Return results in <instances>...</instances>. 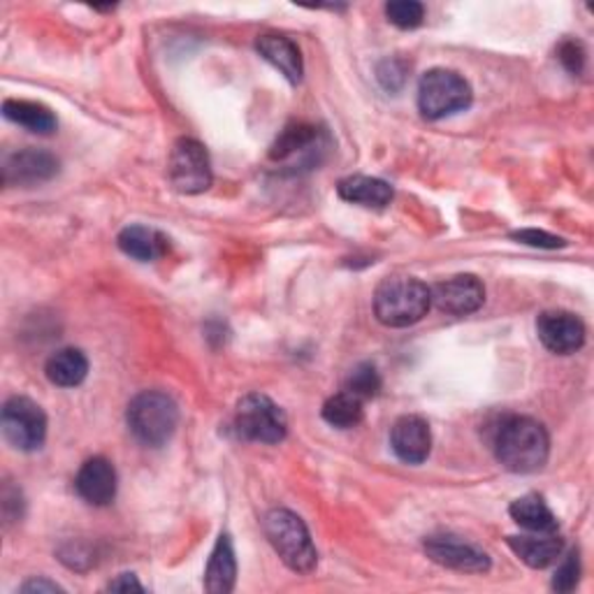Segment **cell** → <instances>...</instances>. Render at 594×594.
<instances>
[{
	"mask_svg": "<svg viewBox=\"0 0 594 594\" xmlns=\"http://www.w3.org/2000/svg\"><path fill=\"white\" fill-rule=\"evenodd\" d=\"M423 548L432 562L462 573H486L492 565L486 550L453 534L427 536Z\"/></svg>",
	"mask_w": 594,
	"mask_h": 594,
	"instance_id": "9",
	"label": "cell"
},
{
	"mask_svg": "<svg viewBox=\"0 0 594 594\" xmlns=\"http://www.w3.org/2000/svg\"><path fill=\"white\" fill-rule=\"evenodd\" d=\"M520 245L527 247H536V249H562L567 241L562 237H555L550 233L544 230H518L511 235Z\"/></svg>",
	"mask_w": 594,
	"mask_h": 594,
	"instance_id": "30",
	"label": "cell"
},
{
	"mask_svg": "<svg viewBox=\"0 0 594 594\" xmlns=\"http://www.w3.org/2000/svg\"><path fill=\"white\" fill-rule=\"evenodd\" d=\"M0 430L12 449L33 453L47 439V416L40 404L28 397H10L0 414Z\"/></svg>",
	"mask_w": 594,
	"mask_h": 594,
	"instance_id": "7",
	"label": "cell"
},
{
	"mask_svg": "<svg viewBox=\"0 0 594 594\" xmlns=\"http://www.w3.org/2000/svg\"><path fill=\"white\" fill-rule=\"evenodd\" d=\"M344 390H346V393H353L356 397H360L363 402L377 397L379 390H381L379 369L371 363L356 365L351 369V375H348V379L344 383Z\"/></svg>",
	"mask_w": 594,
	"mask_h": 594,
	"instance_id": "25",
	"label": "cell"
},
{
	"mask_svg": "<svg viewBox=\"0 0 594 594\" xmlns=\"http://www.w3.org/2000/svg\"><path fill=\"white\" fill-rule=\"evenodd\" d=\"M263 530L270 546L290 571L311 573L319 565V553H316L311 534L297 513L288 509H272L263 520Z\"/></svg>",
	"mask_w": 594,
	"mask_h": 594,
	"instance_id": "4",
	"label": "cell"
},
{
	"mask_svg": "<svg viewBox=\"0 0 594 594\" xmlns=\"http://www.w3.org/2000/svg\"><path fill=\"white\" fill-rule=\"evenodd\" d=\"M235 581H237L235 548L230 536L221 534L207 562V571H204V590L212 594H228L233 592Z\"/></svg>",
	"mask_w": 594,
	"mask_h": 594,
	"instance_id": "19",
	"label": "cell"
},
{
	"mask_svg": "<svg viewBox=\"0 0 594 594\" xmlns=\"http://www.w3.org/2000/svg\"><path fill=\"white\" fill-rule=\"evenodd\" d=\"M45 375L54 385L74 388L88 375V358L80 348H61L49 356L45 365Z\"/></svg>",
	"mask_w": 594,
	"mask_h": 594,
	"instance_id": "21",
	"label": "cell"
},
{
	"mask_svg": "<svg viewBox=\"0 0 594 594\" xmlns=\"http://www.w3.org/2000/svg\"><path fill=\"white\" fill-rule=\"evenodd\" d=\"M22 592H28V594H33V592H63V587L51 583V581H45V579H33L22 585Z\"/></svg>",
	"mask_w": 594,
	"mask_h": 594,
	"instance_id": "32",
	"label": "cell"
},
{
	"mask_svg": "<svg viewBox=\"0 0 594 594\" xmlns=\"http://www.w3.org/2000/svg\"><path fill=\"white\" fill-rule=\"evenodd\" d=\"M432 307V295L416 276H390L375 293V313L385 328H408L423 321Z\"/></svg>",
	"mask_w": 594,
	"mask_h": 594,
	"instance_id": "2",
	"label": "cell"
},
{
	"mask_svg": "<svg viewBox=\"0 0 594 594\" xmlns=\"http://www.w3.org/2000/svg\"><path fill=\"white\" fill-rule=\"evenodd\" d=\"M167 177L175 191L183 195L204 193L212 186V163L204 144L193 138H181L175 142L170 163H167Z\"/></svg>",
	"mask_w": 594,
	"mask_h": 594,
	"instance_id": "8",
	"label": "cell"
},
{
	"mask_svg": "<svg viewBox=\"0 0 594 594\" xmlns=\"http://www.w3.org/2000/svg\"><path fill=\"white\" fill-rule=\"evenodd\" d=\"M385 16L393 26L402 31H412L423 24L425 8L423 3H416V0H393V3L385 5Z\"/></svg>",
	"mask_w": 594,
	"mask_h": 594,
	"instance_id": "26",
	"label": "cell"
},
{
	"mask_svg": "<svg viewBox=\"0 0 594 594\" xmlns=\"http://www.w3.org/2000/svg\"><path fill=\"white\" fill-rule=\"evenodd\" d=\"M509 513L515 523L527 532L542 534V532H557V527H560V523H557V515L550 511L546 499L536 492H530L525 497L515 499Z\"/></svg>",
	"mask_w": 594,
	"mask_h": 594,
	"instance_id": "22",
	"label": "cell"
},
{
	"mask_svg": "<svg viewBox=\"0 0 594 594\" xmlns=\"http://www.w3.org/2000/svg\"><path fill=\"white\" fill-rule=\"evenodd\" d=\"M256 49L270 66H274L278 72H282L290 84H300L305 66H302V54L293 40H288V37L284 35L265 33L256 40Z\"/></svg>",
	"mask_w": 594,
	"mask_h": 594,
	"instance_id": "16",
	"label": "cell"
},
{
	"mask_svg": "<svg viewBox=\"0 0 594 594\" xmlns=\"http://www.w3.org/2000/svg\"><path fill=\"white\" fill-rule=\"evenodd\" d=\"M128 430L148 449H161L173 439L179 425L177 402L161 390H144L128 404Z\"/></svg>",
	"mask_w": 594,
	"mask_h": 594,
	"instance_id": "3",
	"label": "cell"
},
{
	"mask_svg": "<svg viewBox=\"0 0 594 594\" xmlns=\"http://www.w3.org/2000/svg\"><path fill=\"white\" fill-rule=\"evenodd\" d=\"M74 490L91 507H107L117 497V470L107 458L86 460L78 476H74Z\"/></svg>",
	"mask_w": 594,
	"mask_h": 594,
	"instance_id": "13",
	"label": "cell"
},
{
	"mask_svg": "<svg viewBox=\"0 0 594 594\" xmlns=\"http://www.w3.org/2000/svg\"><path fill=\"white\" fill-rule=\"evenodd\" d=\"M557 59L571 74H581L585 68V47L579 40H565L557 49Z\"/></svg>",
	"mask_w": 594,
	"mask_h": 594,
	"instance_id": "29",
	"label": "cell"
},
{
	"mask_svg": "<svg viewBox=\"0 0 594 594\" xmlns=\"http://www.w3.org/2000/svg\"><path fill=\"white\" fill-rule=\"evenodd\" d=\"M495 455L513 474H534L544 470L550 455L546 427L530 416H509L495 435Z\"/></svg>",
	"mask_w": 594,
	"mask_h": 594,
	"instance_id": "1",
	"label": "cell"
},
{
	"mask_svg": "<svg viewBox=\"0 0 594 594\" xmlns=\"http://www.w3.org/2000/svg\"><path fill=\"white\" fill-rule=\"evenodd\" d=\"M313 142H319V130L309 123H290L282 130V135L276 138V142L272 144L270 158L272 161H286L295 154L309 152V146Z\"/></svg>",
	"mask_w": 594,
	"mask_h": 594,
	"instance_id": "24",
	"label": "cell"
},
{
	"mask_svg": "<svg viewBox=\"0 0 594 594\" xmlns=\"http://www.w3.org/2000/svg\"><path fill=\"white\" fill-rule=\"evenodd\" d=\"M235 427L239 437L258 443H278L288 435V420L282 406L260 393H249L237 402Z\"/></svg>",
	"mask_w": 594,
	"mask_h": 594,
	"instance_id": "6",
	"label": "cell"
},
{
	"mask_svg": "<svg viewBox=\"0 0 594 594\" xmlns=\"http://www.w3.org/2000/svg\"><path fill=\"white\" fill-rule=\"evenodd\" d=\"M390 449L404 464H423L432 451L430 425L420 416H402L390 427Z\"/></svg>",
	"mask_w": 594,
	"mask_h": 594,
	"instance_id": "14",
	"label": "cell"
},
{
	"mask_svg": "<svg viewBox=\"0 0 594 594\" xmlns=\"http://www.w3.org/2000/svg\"><path fill=\"white\" fill-rule=\"evenodd\" d=\"M59 175V158L43 148H22L5 156L3 161V181L5 186H37Z\"/></svg>",
	"mask_w": 594,
	"mask_h": 594,
	"instance_id": "12",
	"label": "cell"
},
{
	"mask_svg": "<svg viewBox=\"0 0 594 594\" xmlns=\"http://www.w3.org/2000/svg\"><path fill=\"white\" fill-rule=\"evenodd\" d=\"M579 581H581V557H579V550H571L555 571L553 590L571 592L575 585H579Z\"/></svg>",
	"mask_w": 594,
	"mask_h": 594,
	"instance_id": "27",
	"label": "cell"
},
{
	"mask_svg": "<svg viewBox=\"0 0 594 594\" xmlns=\"http://www.w3.org/2000/svg\"><path fill=\"white\" fill-rule=\"evenodd\" d=\"M337 193L342 200L360 204L369 210H383L393 200V186L377 177L353 175L337 183Z\"/></svg>",
	"mask_w": 594,
	"mask_h": 594,
	"instance_id": "17",
	"label": "cell"
},
{
	"mask_svg": "<svg viewBox=\"0 0 594 594\" xmlns=\"http://www.w3.org/2000/svg\"><path fill=\"white\" fill-rule=\"evenodd\" d=\"M536 334L555 356H571L585 344V325L571 311H544L536 319Z\"/></svg>",
	"mask_w": 594,
	"mask_h": 594,
	"instance_id": "10",
	"label": "cell"
},
{
	"mask_svg": "<svg viewBox=\"0 0 594 594\" xmlns=\"http://www.w3.org/2000/svg\"><path fill=\"white\" fill-rule=\"evenodd\" d=\"M3 117L16 126L26 128L28 133L35 135H51L59 121H56L54 111L45 107L43 103L33 100H5L3 103Z\"/></svg>",
	"mask_w": 594,
	"mask_h": 594,
	"instance_id": "20",
	"label": "cell"
},
{
	"mask_svg": "<svg viewBox=\"0 0 594 594\" xmlns=\"http://www.w3.org/2000/svg\"><path fill=\"white\" fill-rule=\"evenodd\" d=\"M107 590H109V592H130V590H135V592H144L142 583L135 579L133 573H121L119 579H115V581H111V583L107 585Z\"/></svg>",
	"mask_w": 594,
	"mask_h": 594,
	"instance_id": "31",
	"label": "cell"
},
{
	"mask_svg": "<svg viewBox=\"0 0 594 594\" xmlns=\"http://www.w3.org/2000/svg\"><path fill=\"white\" fill-rule=\"evenodd\" d=\"M363 416H365L363 400L353 393H346V390L340 395H332L323 404V420L332 427H337V430H351V427L360 425Z\"/></svg>",
	"mask_w": 594,
	"mask_h": 594,
	"instance_id": "23",
	"label": "cell"
},
{
	"mask_svg": "<svg viewBox=\"0 0 594 594\" xmlns=\"http://www.w3.org/2000/svg\"><path fill=\"white\" fill-rule=\"evenodd\" d=\"M377 78L385 91H400L406 82V63L400 59H385L377 68Z\"/></svg>",
	"mask_w": 594,
	"mask_h": 594,
	"instance_id": "28",
	"label": "cell"
},
{
	"mask_svg": "<svg viewBox=\"0 0 594 594\" xmlns=\"http://www.w3.org/2000/svg\"><path fill=\"white\" fill-rule=\"evenodd\" d=\"M432 305L449 316H470L486 302V286L474 274H458L430 288Z\"/></svg>",
	"mask_w": 594,
	"mask_h": 594,
	"instance_id": "11",
	"label": "cell"
},
{
	"mask_svg": "<svg viewBox=\"0 0 594 594\" xmlns=\"http://www.w3.org/2000/svg\"><path fill=\"white\" fill-rule=\"evenodd\" d=\"M472 86L455 70L435 68L425 72L418 84V109L425 119L439 121L464 111L472 105Z\"/></svg>",
	"mask_w": 594,
	"mask_h": 594,
	"instance_id": "5",
	"label": "cell"
},
{
	"mask_svg": "<svg viewBox=\"0 0 594 594\" xmlns=\"http://www.w3.org/2000/svg\"><path fill=\"white\" fill-rule=\"evenodd\" d=\"M507 544L520 557V562H525L532 569H546L555 565L565 550L562 536L557 532H527L520 536H509Z\"/></svg>",
	"mask_w": 594,
	"mask_h": 594,
	"instance_id": "15",
	"label": "cell"
},
{
	"mask_svg": "<svg viewBox=\"0 0 594 594\" xmlns=\"http://www.w3.org/2000/svg\"><path fill=\"white\" fill-rule=\"evenodd\" d=\"M117 245L128 258H135L140 263H154V260H161L167 251H170V239L146 226L123 228L119 233Z\"/></svg>",
	"mask_w": 594,
	"mask_h": 594,
	"instance_id": "18",
	"label": "cell"
}]
</instances>
